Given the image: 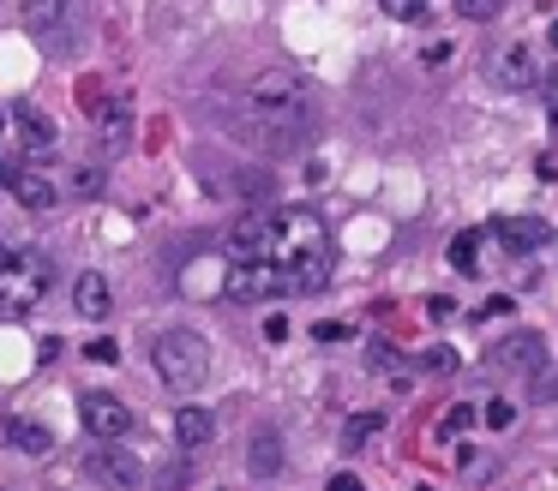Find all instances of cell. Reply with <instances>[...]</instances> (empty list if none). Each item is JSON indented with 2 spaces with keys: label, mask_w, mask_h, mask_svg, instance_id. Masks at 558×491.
I'll return each mask as SVG.
<instances>
[{
  "label": "cell",
  "mask_w": 558,
  "mask_h": 491,
  "mask_svg": "<svg viewBox=\"0 0 558 491\" xmlns=\"http://www.w3.org/2000/svg\"><path fill=\"white\" fill-rule=\"evenodd\" d=\"M55 288V264L48 252H24V246H0V306L6 312H30L42 294Z\"/></svg>",
  "instance_id": "cell-2"
},
{
  "label": "cell",
  "mask_w": 558,
  "mask_h": 491,
  "mask_svg": "<svg viewBox=\"0 0 558 491\" xmlns=\"http://www.w3.org/2000/svg\"><path fill=\"white\" fill-rule=\"evenodd\" d=\"M313 120H319L313 84L300 79V72H259L235 102V132L246 144H259V150L300 144V138L313 132Z\"/></svg>",
  "instance_id": "cell-1"
},
{
  "label": "cell",
  "mask_w": 558,
  "mask_h": 491,
  "mask_svg": "<svg viewBox=\"0 0 558 491\" xmlns=\"http://www.w3.org/2000/svg\"><path fill=\"white\" fill-rule=\"evenodd\" d=\"M331 491H366V486H360L355 473H337V479H331Z\"/></svg>",
  "instance_id": "cell-30"
},
{
  "label": "cell",
  "mask_w": 558,
  "mask_h": 491,
  "mask_svg": "<svg viewBox=\"0 0 558 491\" xmlns=\"http://www.w3.org/2000/svg\"><path fill=\"white\" fill-rule=\"evenodd\" d=\"M90 473H97L108 491H139L144 486V461L126 444H97L90 450Z\"/></svg>",
  "instance_id": "cell-7"
},
{
  "label": "cell",
  "mask_w": 558,
  "mask_h": 491,
  "mask_svg": "<svg viewBox=\"0 0 558 491\" xmlns=\"http://www.w3.org/2000/svg\"><path fill=\"white\" fill-rule=\"evenodd\" d=\"M313 335H319V342H342V335H348V324H313Z\"/></svg>",
  "instance_id": "cell-29"
},
{
  "label": "cell",
  "mask_w": 558,
  "mask_h": 491,
  "mask_svg": "<svg viewBox=\"0 0 558 491\" xmlns=\"http://www.w3.org/2000/svg\"><path fill=\"white\" fill-rule=\"evenodd\" d=\"M493 79H499L504 90H528V84L540 79V66H535V55H528V48H504V55L493 60Z\"/></svg>",
  "instance_id": "cell-13"
},
{
  "label": "cell",
  "mask_w": 558,
  "mask_h": 491,
  "mask_svg": "<svg viewBox=\"0 0 558 491\" xmlns=\"http://www.w3.org/2000/svg\"><path fill=\"white\" fill-rule=\"evenodd\" d=\"M420 372H433V377L457 372V354H451V348H426V354H420Z\"/></svg>",
  "instance_id": "cell-22"
},
{
  "label": "cell",
  "mask_w": 558,
  "mask_h": 491,
  "mask_svg": "<svg viewBox=\"0 0 558 491\" xmlns=\"http://www.w3.org/2000/svg\"><path fill=\"white\" fill-rule=\"evenodd\" d=\"M73 192H79V198L102 192V174H97V168H84V174H73Z\"/></svg>",
  "instance_id": "cell-26"
},
{
  "label": "cell",
  "mask_w": 558,
  "mask_h": 491,
  "mask_svg": "<svg viewBox=\"0 0 558 491\" xmlns=\"http://www.w3.org/2000/svg\"><path fill=\"white\" fill-rule=\"evenodd\" d=\"M73 306H79V317L102 324V317L115 312V294H108V275H97V270H79V282H73Z\"/></svg>",
  "instance_id": "cell-10"
},
{
  "label": "cell",
  "mask_w": 558,
  "mask_h": 491,
  "mask_svg": "<svg viewBox=\"0 0 558 491\" xmlns=\"http://www.w3.org/2000/svg\"><path fill=\"white\" fill-rule=\"evenodd\" d=\"M486 366L493 372H540L546 366V335L540 330H517V335H504V342H493V354H486Z\"/></svg>",
  "instance_id": "cell-6"
},
{
  "label": "cell",
  "mask_w": 558,
  "mask_h": 491,
  "mask_svg": "<svg viewBox=\"0 0 558 491\" xmlns=\"http://www.w3.org/2000/svg\"><path fill=\"white\" fill-rule=\"evenodd\" d=\"M493 234H499L511 252H546V246H553V222H540V216H499L493 222Z\"/></svg>",
  "instance_id": "cell-9"
},
{
  "label": "cell",
  "mask_w": 558,
  "mask_h": 491,
  "mask_svg": "<svg viewBox=\"0 0 558 491\" xmlns=\"http://www.w3.org/2000/svg\"><path fill=\"white\" fill-rule=\"evenodd\" d=\"M13 180H19V174H13V168H6V157H0V186H13Z\"/></svg>",
  "instance_id": "cell-31"
},
{
  "label": "cell",
  "mask_w": 558,
  "mask_h": 491,
  "mask_svg": "<svg viewBox=\"0 0 558 491\" xmlns=\"http://www.w3.org/2000/svg\"><path fill=\"white\" fill-rule=\"evenodd\" d=\"M379 6H384L397 24H420V19H426V0H379Z\"/></svg>",
  "instance_id": "cell-21"
},
{
  "label": "cell",
  "mask_w": 558,
  "mask_h": 491,
  "mask_svg": "<svg viewBox=\"0 0 558 491\" xmlns=\"http://www.w3.org/2000/svg\"><path fill=\"white\" fill-rule=\"evenodd\" d=\"M546 102H553V120H558V84H546Z\"/></svg>",
  "instance_id": "cell-32"
},
{
  "label": "cell",
  "mask_w": 558,
  "mask_h": 491,
  "mask_svg": "<svg viewBox=\"0 0 558 491\" xmlns=\"http://www.w3.org/2000/svg\"><path fill=\"white\" fill-rule=\"evenodd\" d=\"M535 402H558V372H540L535 377Z\"/></svg>",
  "instance_id": "cell-27"
},
{
  "label": "cell",
  "mask_w": 558,
  "mask_h": 491,
  "mask_svg": "<svg viewBox=\"0 0 558 491\" xmlns=\"http://www.w3.org/2000/svg\"><path fill=\"white\" fill-rule=\"evenodd\" d=\"M6 120H13V114H6V108H0V126H6Z\"/></svg>",
  "instance_id": "cell-34"
},
{
  "label": "cell",
  "mask_w": 558,
  "mask_h": 491,
  "mask_svg": "<svg viewBox=\"0 0 558 491\" xmlns=\"http://www.w3.org/2000/svg\"><path fill=\"white\" fill-rule=\"evenodd\" d=\"M84 354L97 360V366H115V360H120V348H115V342H108V335H97V342H90Z\"/></svg>",
  "instance_id": "cell-25"
},
{
  "label": "cell",
  "mask_w": 558,
  "mask_h": 491,
  "mask_svg": "<svg viewBox=\"0 0 558 491\" xmlns=\"http://www.w3.org/2000/svg\"><path fill=\"white\" fill-rule=\"evenodd\" d=\"M511 419H517L511 402H486V426H493V432H511Z\"/></svg>",
  "instance_id": "cell-24"
},
{
  "label": "cell",
  "mask_w": 558,
  "mask_h": 491,
  "mask_svg": "<svg viewBox=\"0 0 558 491\" xmlns=\"http://www.w3.org/2000/svg\"><path fill=\"white\" fill-rule=\"evenodd\" d=\"M282 335H288V317L270 312V317H264V342H282Z\"/></svg>",
  "instance_id": "cell-28"
},
{
  "label": "cell",
  "mask_w": 558,
  "mask_h": 491,
  "mask_svg": "<svg viewBox=\"0 0 558 491\" xmlns=\"http://www.w3.org/2000/svg\"><path fill=\"white\" fill-rule=\"evenodd\" d=\"M97 126H102V138H120V126H126V114H120V102H102Z\"/></svg>",
  "instance_id": "cell-23"
},
{
  "label": "cell",
  "mask_w": 558,
  "mask_h": 491,
  "mask_svg": "<svg viewBox=\"0 0 558 491\" xmlns=\"http://www.w3.org/2000/svg\"><path fill=\"white\" fill-rule=\"evenodd\" d=\"M480 240H486L480 228H462V234L451 240V264H457L462 275H480Z\"/></svg>",
  "instance_id": "cell-18"
},
{
  "label": "cell",
  "mask_w": 558,
  "mask_h": 491,
  "mask_svg": "<svg viewBox=\"0 0 558 491\" xmlns=\"http://www.w3.org/2000/svg\"><path fill=\"white\" fill-rule=\"evenodd\" d=\"M246 468L259 473V479H264V473H277L282 468V437L277 432H259V437H253V450H246Z\"/></svg>",
  "instance_id": "cell-17"
},
{
  "label": "cell",
  "mask_w": 558,
  "mask_h": 491,
  "mask_svg": "<svg viewBox=\"0 0 558 491\" xmlns=\"http://www.w3.org/2000/svg\"><path fill=\"white\" fill-rule=\"evenodd\" d=\"M13 126H19V138H24V150H48V144H55V126H48V120L37 114V108H19V114H13Z\"/></svg>",
  "instance_id": "cell-16"
},
{
  "label": "cell",
  "mask_w": 558,
  "mask_h": 491,
  "mask_svg": "<svg viewBox=\"0 0 558 491\" xmlns=\"http://www.w3.org/2000/svg\"><path fill=\"white\" fill-rule=\"evenodd\" d=\"M379 426H384V413H355V419L342 426V450H360V444L379 432Z\"/></svg>",
  "instance_id": "cell-19"
},
{
  "label": "cell",
  "mask_w": 558,
  "mask_h": 491,
  "mask_svg": "<svg viewBox=\"0 0 558 491\" xmlns=\"http://www.w3.org/2000/svg\"><path fill=\"white\" fill-rule=\"evenodd\" d=\"M295 288V275L288 264H270V258H235L228 270H222V294L228 300H277Z\"/></svg>",
  "instance_id": "cell-4"
},
{
  "label": "cell",
  "mask_w": 558,
  "mask_h": 491,
  "mask_svg": "<svg viewBox=\"0 0 558 491\" xmlns=\"http://www.w3.org/2000/svg\"><path fill=\"white\" fill-rule=\"evenodd\" d=\"M157 372L162 384H175V390H199L204 377H210V342H204L199 330H186V324H175V330H157Z\"/></svg>",
  "instance_id": "cell-3"
},
{
  "label": "cell",
  "mask_w": 558,
  "mask_h": 491,
  "mask_svg": "<svg viewBox=\"0 0 558 491\" xmlns=\"http://www.w3.org/2000/svg\"><path fill=\"white\" fill-rule=\"evenodd\" d=\"M288 275H295L300 294H319L324 282H331V246H313V252H300L295 264H288Z\"/></svg>",
  "instance_id": "cell-14"
},
{
  "label": "cell",
  "mask_w": 558,
  "mask_h": 491,
  "mask_svg": "<svg viewBox=\"0 0 558 491\" xmlns=\"http://www.w3.org/2000/svg\"><path fill=\"white\" fill-rule=\"evenodd\" d=\"M13 198H19L24 210H55V186H48V174H30V168L13 180Z\"/></svg>",
  "instance_id": "cell-15"
},
{
  "label": "cell",
  "mask_w": 558,
  "mask_h": 491,
  "mask_svg": "<svg viewBox=\"0 0 558 491\" xmlns=\"http://www.w3.org/2000/svg\"><path fill=\"white\" fill-rule=\"evenodd\" d=\"M457 13L462 19H475V24H493L504 13V0H457Z\"/></svg>",
  "instance_id": "cell-20"
},
{
  "label": "cell",
  "mask_w": 558,
  "mask_h": 491,
  "mask_svg": "<svg viewBox=\"0 0 558 491\" xmlns=\"http://www.w3.org/2000/svg\"><path fill=\"white\" fill-rule=\"evenodd\" d=\"M210 437H217V419H210L204 408H175V444L186 455H199Z\"/></svg>",
  "instance_id": "cell-12"
},
{
  "label": "cell",
  "mask_w": 558,
  "mask_h": 491,
  "mask_svg": "<svg viewBox=\"0 0 558 491\" xmlns=\"http://www.w3.org/2000/svg\"><path fill=\"white\" fill-rule=\"evenodd\" d=\"M79 419H84V432L97 437V444H120V437L133 432V408L120 402V395H108V390H90L79 402Z\"/></svg>",
  "instance_id": "cell-5"
},
{
  "label": "cell",
  "mask_w": 558,
  "mask_h": 491,
  "mask_svg": "<svg viewBox=\"0 0 558 491\" xmlns=\"http://www.w3.org/2000/svg\"><path fill=\"white\" fill-rule=\"evenodd\" d=\"M0 437H6L13 450H24V455H48V450H55V432H48L42 419H24V413H6Z\"/></svg>",
  "instance_id": "cell-11"
},
{
  "label": "cell",
  "mask_w": 558,
  "mask_h": 491,
  "mask_svg": "<svg viewBox=\"0 0 558 491\" xmlns=\"http://www.w3.org/2000/svg\"><path fill=\"white\" fill-rule=\"evenodd\" d=\"M546 42H553V48H558V19H553V30H546Z\"/></svg>",
  "instance_id": "cell-33"
},
{
  "label": "cell",
  "mask_w": 558,
  "mask_h": 491,
  "mask_svg": "<svg viewBox=\"0 0 558 491\" xmlns=\"http://www.w3.org/2000/svg\"><path fill=\"white\" fill-rule=\"evenodd\" d=\"M24 24L42 48H66L73 42V6L66 0H24Z\"/></svg>",
  "instance_id": "cell-8"
}]
</instances>
